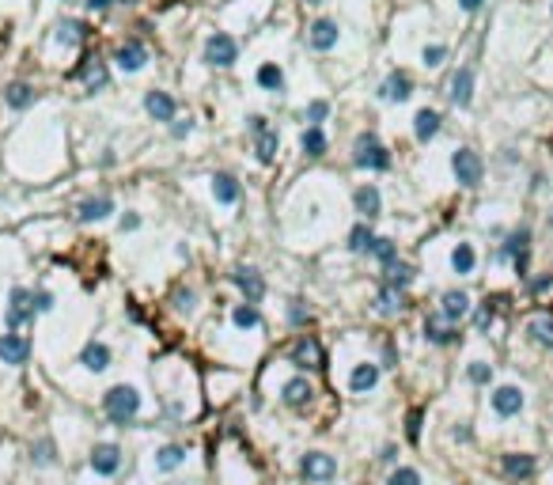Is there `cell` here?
Listing matches in <instances>:
<instances>
[{
  "mask_svg": "<svg viewBox=\"0 0 553 485\" xmlns=\"http://www.w3.org/2000/svg\"><path fill=\"white\" fill-rule=\"evenodd\" d=\"M114 64L121 72H140L148 64V46L140 42V39H129V42H121L118 50H114Z\"/></svg>",
  "mask_w": 553,
  "mask_h": 485,
  "instance_id": "cell-13",
  "label": "cell"
},
{
  "mask_svg": "<svg viewBox=\"0 0 553 485\" xmlns=\"http://www.w3.org/2000/svg\"><path fill=\"white\" fill-rule=\"evenodd\" d=\"M110 4H114V0H88V8H91V12H107Z\"/></svg>",
  "mask_w": 553,
  "mask_h": 485,
  "instance_id": "cell-56",
  "label": "cell"
},
{
  "mask_svg": "<svg viewBox=\"0 0 553 485\" xmlns=\"http://www.w3.org/2000/svg\"><path fill=\"white\" fill-rule=\"evenodd\" d=\"M88 463H91V470H95V474H102V478H114V474L121 470V463H125V455H121V447H118V444L102 440V444L91 447Z\"/></svg>",
  "mask_w": 553,
  "mask_h": 485,
  "instance_id": "cell-10",
  "label": "cell"
},
{
  "mask_svg": "<svg viewBox=\"0 0 553 485\" xmlns=\"http://www.w3.org/2000/svg\"><path fill=\"white\" fill-rule=\"evenodd\" d=\"M439 133V110H417V118H414V137L421 144H428L432 137Z\"/></svg>",
  "mask_w": 553,
  "mask_h": 485,
  "instance_id": "cell-32",
  "label": "cell"
},
{
  "mask_svg": "<svg viewBox=\"0 0 553 485\" xmlns=\"http://www.w3.org/2000/svg\"><path fill=\"white\" fill-rule=\"evenodd\" d=\"M212 198H217L220 205H239V198H243V186H239L235 175H228V171L212 175Z\"/></svg>",
  "mask_w": 553,
  "mask_h": 485,
  "instance_id": "cell-26",
  "label": "cell"
},
{
  "mask_svg": "<svg viewBox=\"0 0 553 485\" xmlns=\"http://www.w3.org/2000/svg\"><path fill=\"white\" fill-rule=\"evenodd\" d=\"M235 61H239V42L231 39L228 31H212L209 39H205V64H212V69H231Z\"/></svg>",
  "mask_w": 553,
  "mask_h": 485,
  "instance_id": "cell-4",
  "label": "cell"
},
{
  "mask_svg": "<svg viewBox=\"0 0 553 485\" xmlns=\"http://www.w3.org/2000/svg\"><path fill=\"white\" fill-rule=\"evenodd\" d=\"M80 364L88 371H107L110 368V345L107 341H88L80 353Z\"/></svg>",
  "mask_w": 553,
  "mask_h": 485,
  "instance_id": "cell-28",
  "label": "cell"
},
{
  "mask_svg": "<svg viewBox=\"0 0 553 485\" xmlns=\"http://www.w3.org/2000/svg\"><path fill=\"white\" fill-rule=\"evenodd\" d=\"M500 474L508 481H527V478H534V455H527V451H508L500 459Z\"/></svg>",
  "mask_w": 553,
  "mask_h": 485,
  "instance_id": "cell-17",
  "label": "cell"
},
{
  "mask_svg": "<svg viewBox=\"0 0 553 485\" xmlns=\"http://www.w3.org/2000/svg\"><path fill=\"white\" fill-rule=\"evenodd\" d=\"M80 80H83V88H88V91H102V88L110 83L107 61H99V57H83V64H80Z\"/></svg>",
  "mask_w": 553,
  "mask_h": 485,
  "instance_id": "cell-25",
  "label": "cell"
},
{
  "mask_svg": "<svg viewBox=\"0 0 553 485\" xmlns=\"http://www.w3.org/2000/svg\"><path fill=\"white\" fill-rule=\"evenodd\" d=\"M144 110H148V118H156V121H175V114H178V102H175L171 91H159V88H152V91L144 95Z\"/></svg>",
  "mask_w": 553,
  "mask_h": 485,
  "instance_id": "cell-18",
  "label": "cell"
},
{
  "mask_svg": "<svg viewBox=\"0 0 553 485\" xmlns=\"http://www.w3.org/2000/svg\"><path fill=\"white\" fill-rule=\"evenodd\" d=\"M439 319L444 322H451V326H458L466 319V315H470V296L466 292H458V288H451V292H444L439 296Z\"/></svg>",
  "mask_w": 553,
  "mask_h": 485,
  "instance_id": "cell-16",
  "label": "cell"
},
{
  "mask_svg": "<svg viewBox=\"0 0 553 485\" xmlns=\"http://www.w3.org/2000/svg\"><path fill=\"white\" fill-rule=\"evenodd\" d=\"M288 322H292V326H307V322H311V311H307L303 300H292V307H288Z\"/></svg>",
  "mask_w": 553,
  "mask_h": 485,
  "instance_id": "cell-48",
  "label": "cell"
},
{
  "mask_svg": "<svg viewBox=\"0 0 553 485\" xmlns=\"http://www.w3.org/2000/svg\"><path fill=\"white\" fill-rule=\"evenodd\" d=\"M376 387H379V364H371V360L356 364L353 376H349V390H353V395H368V390H376Z\"/></svg>",
  "mask_w": 553,
  "mask_h": 485,
  "instance_id": "cell-22",
  "label": "cell"
},
{
  "mask_svg": "<svg viewBox=\"0 0 553 485\" xmlns=\"http://www.w3.org/2000/svg\"><path fill=\"white\" fill-rule=\"evenodd\" d=\"M353 163L360 171H390V152L387 144H379L376 133H360L353 144Z\"/></svg>",
  "mask_w": 553,
  "mask_h": 485,
  "instance_id": "cell-2",
  "label": "cell"
},
{
  "mask_svg": "<svg viewBox=\"0 0 553 485\" xmlns=\"http://www.w3.org/2000/svg\"><path fill=\"white\" fill-rule=\"evenodd\" d=\"M231 326H235V330H258V326H261V315H258V307L243 300V303L235 307V311H231Z\"/></svg>",
  "mask_w": 553,
  "mask_h": 485,
  "instance_id": "cell-39",
  "label": "cell"
},
{
  "mask_svg": "<svg viewBox=\"0 0 553 485\" xmlns=\"http://www.w3.org/2000/svg\"><path fill=\"white\" fill-rule=\"evenodd\" d=\"M175 303L190 311V307H193V292H190V288H178V292H175Z\"/></svg>",
  "mask_w": 553,
  "mask_h": 485,
  "instance_id": "cell-54",
  "label": "cell"
},
{
  "mask_svg": "<svg viewBox=\"0 0 553 485\" xmlns=\"http://www.w3.org/2000/svg\"><path fill=\"white\" fill-rule=\"evenodd\" d=\"M451 436H455V440H463V444H466V440H470V428H466V425H463V428H455V432H451Z\"/></svg>",
  "mask_w": 553,
  "mask_h": 485,
  "instance_id": "cell-58",
  "label": "cell"
},
{
  "mask_svg": "<svg viewBox=\"0 0 553 485\" xmlns=\"http://www.w3.org/2000/svg\"><path fill=\"white\" fill-rule=\"evenodd\" d=\"M31 463H34V466H53V463H57V444H53L50 436L34 440V444H31Z\"/></svg>",
  "mask_w": 553,
  "mask_h": 485,
  "instance_id": "cell-41",
  "label": "cell"
},
{
  "mask_svg": "<svg viewBox=\"0 0 553 485\" xmlns=\"http://www.w3.org/2000/svg\"><path fill=\"white\" fill-rule=\"evenodd\" d=\"M444 61H447V46L444 42H432V46L421 50V64H425V69H439Z\"/></svg>",
  "mask_w": 553,
  "mask_h": 485,
  "instance_id": "cell-45",
  "label": "cell"
},
{
  "mask_svg": "<svg viewBox=\"0 0 553 485\" xmlns=\"http://www.w3.org/2000/svg\"><path fill=\"white\" fill-rule=\"evenodd\" d=\"M288 360H292L299 371H318L326 364V353H322V345H318V338L299 334V338L292 341V349H288Z\"/></svg>",
  "mask_w": 553,
  "mask_h": 485,
  "instance_id": "cell-6",
  "label": "cell"
},
{
  "mask_svg": "<svg viewBox=\"0 0 553 485\" xmlns=\"http://www.w3.org/2000/svg\"><path fill=\"white\" fill-rule=\"evenodd\" d=\"M371 242H376V231H371L368 220H360V224L349 231V250H356V254H368Z\"/></svg>",
  "mask_w": 553,
  "mask_h": 485,
  "instance_id": "cell-42",
  "label": "cell"
},
{
  "mask_svg": "<svg viewBox=\"0 0 553 485\" xmlns=\"http://www.w3.org/2000/svg\"><path fill=\"white\" fill-rule=\"evenodd\" d=\"M34 99H39V95H34V88H31V83H23V80H15V83H8V88H4V102L12 110L34 107Z\"/></svg>",
  "mask_w": 553,
  "mask_h": 485,
  "instance_id": "cell-33",
  "label": "cell"
},
{
  "mask_svg": "<svg viewBox=\"0 0 553 485\" xmlns=\"http://www.w3.org/2000/svg\"><path fill=\"white\" fill-rule=\"evenodd\" d=\"M414 266L409 262H395V266H387V281L383 285H390V288H398V292H406L409 285H414Z\"/></svg>",
  "mask_w": 553,
  "mask_h": 485,
  "instance_id": "cell-40",
  "label": "cell"
},
{
  "mask_svg": "<svg viewBox=\"0 0 553 485\" xmlns=\"http://www.w3.org/2000/svg\"><path fill=\"white\" fill-rule=\"evenodd\" d=\"M546 288H553V273H542L531 281V292H546Z\"/></svg>",
  "mask_w": 553,
  "mask_h": 485,
  "instance_id": "cell-52",
  "label": "cell"
},
{
  "mask_svg": "<svg viewBox=\"0 0 553 485\" xmlns=\"http://www.w3.org/2000/svg\"><path fill=\"white\" fill-rule=\"evenodd\" d=\"M409 95H414V76H409L406 69H395L387 80L379 83V99L383 102H406Z\"/></svg>",
  "mask_w": 553,
  "mask_h": 485,
  "instance_id": "cell-14",
  "label": "cell"
},
{
  "mask_svg": "<svg viewBox=\"0 0 553 485\" xmlns=\"http://www.w3.org/2000/svg\"><path fill=\"white\" fill-rule=\"evenodd\" d=\"M368 254L376 258V262L387 269V266H395L398 262V242L395 239H383V235H376V242L368 247Z\"/></svg>",
  "mask_w": 553,
  "mask_h": 485,
  "instance_id": "cell-38",
  "label": "cell"
},
{
  "mask_svg": "<svg viewBox=\"0 0 553 485\" xmlns=\"http://www.w3.org/2000/svg\"><path fill=\"white\" fill-rule=\"evenodd\" d=\"M258 88L269 91V95H285V72H280L277 61H261L258 64Z\"/></svg>",
  "mask_w": 553,
  "mask_h": 485,
  "instance_id": "cell-30",
  "label": "cell"
},
{
  "mask_svg": "<svg viewBox=\"0 0 553 485\" xmlns=\"http://www.w3.org/2000/svg\"><path fill=\"white\" fill-rule=\"evenodd\" d=\"M466 376H470L474 387H489V383H493V364H489V360H470Z\"/></svg>",
  "mask_w": 553,
  "mask_h": 485,
  "instance_id": "cell-43",
  "label": "cell"
},
{
  "mask_svg": "<svg viewBox=\"0 0 553 485\" xmlns=\"http://www.w3.org/2000/svg\"><path fill=\"white\" fill-rule=\"evenodd\" d=\"M0 360L12 364V368L27 364V360H31V341H27L23 334H15V330L0 334Z\"/></svg>",
  "mask_w": 553,
  "mask_h": 485,
  "instance_id": "cell-15",
  "label": "cell"
},
{
  "mask_svg": "<svg viewBox=\"0 0 553 485\" xmlns=\"http://www.w3.org/2000/svg\"><path fill=\"white\" fill-rule=\"evenodd\" d=\"M353 201H356V212H360V220H368V224L383 212V198H379V190H376L371 182L360 186V190L353 193Z\"/></svg>",
  "mask_w": 553,
  "mask_h": 485,
  "instance_id": "cell-24",
  "label": "cell"
},
{
  "mask_svg": "<svg viewBox=\"0 0 553 485\" xmlns=\"http://www.w3.org/2000/svg\"><path fill=\"white\" fill-rule=\"evenodd\" d=\"M527 250H531V228H515L504 235V247L496 250V258H500V262H515V258L527 254Z\"/></svg>",
  "mask_w": 553,
  "mask_h": 485,
  "instance_id": "cell-23",
  "label": "cell"
},
{
  "mask_svg": "<svg viewBox=\"0 0 553 485\" xmlns=\"http://www.w3.org/2000/svg\"><path fill=\"white\" fill-rule=\"evenodd\" d=\"M299 474L315 485H326V481L337 478V459L330 451H307L303 459H299Z\"/></svg>",
  "mask_w": 553,
  "mask_h": 485,
  "instance_id": "cell-7",
  "label": "cell"
},
{
  "mask_svg": "<svg viewBox=\"0 0 553 485\" xmlns=\"http://www.w3.org/2000/svg\"><path fill=\"white\" fill-rule=\"evenodd\" d=\"M527 334L538 345H546V349H553V315L549 311H538L534 319L527 322Z\"/></svg>",
  "mask_w": 553,
  "mask_h": 485,
  "instance_id": "cell-35",
  "label": "cell"
},
{
  "mask_svg": "<svg viewBox=\"0 0 553 485\" xmlns=\"http://www.w3.org/2000/svg\"><path fill=\"white\" fill-rule=\"evenodd\" d=\"M247 125H250V137H254V156H258V163H273L277 160V152H280V137H277V129L269 125L261 114H250L247 118Z\"/></svg>",
  "mask_w": 553,
  "mask_h": 485,
  "instance_id": "cell-3",
  "label": "cell"
},
{
  "mask_svg": "<svg viewBox=\"0 0 553 485\" xmlns=\"http://www.w3.org/2000/svg\"><path fill=\"white\" fill-rule=\"evenodd\" d=\"M379 459H383V463H398V447H395V444H387V447H383V455H379Z\"/></svg>",
  "mask_w": 553,
  "mask_h": 485,
  "instance_id": "cell-55",
  "label": "cell"
},
{
  "mask_svg": "<svg viewBox=\"0 0 553 485\" xmlns=\"http://www.w3.org/2000/svg\"><path fill=\"white\" fill-rule=\"evenodd\" d=\"M102 414H107L110 425H133L137 414H140V390L129 387V383H118L102 395Z\"/></svg>",
  "mask_w": 553,
  "mask_h": 485,
  "instance_id": "cell-1",
  "label": "cell"
},
{
  "mask_svg": "<svg viewBox=\"0 0 553 485\" xmlns=\"http://www.w3.org/2000/svg\"><path fill=\"white\" fill-rule=\"evenodd\" d=\"M474 266H477L474 247H470V242H458V247L451 250V269H455L458 277H470V273H474Z\"/></svg>",
  "mask_w": 553,
  "mask_h": 485,
  "instance_id": "cell-37",
  "label": "cell"
},
{
  "mask_svg": "<svg viewBox=\"0 0 553 485\" xmlns=\"http://www.w3.org/2000/svg\"><path fill=\"white\" fill-rule=\"evenodd\" d=\"M190 133H193V121L190 118H186V121H171V137H175V141H186Z\"/></svg>",
  "mask_w": 553,
  "mask_h": 485,
  "instance_id": "cell-51",
  "label": "cell"
},
{
  "mask_svg": "<svg viewBox=\"0 0 553 485\" xmlns=\"http://www.w3.org/2000/svg\"><path fill=\"white\" fill-rule=\"evenodd\" d=\"M549 224H553V217H549Z\"/></svg>",
  "mask_w": 553,
  "mask_h": 485,
  "instance_id": "cell-60",
  "label": "cell"
},
{
  "mask_svg": "<svg viewBox=\"0 0 553 485\" xmlns=\"http://www.w3.org/2000/svg\"><path fill=\"white\" fill-rule=\"evenodd\" d=\"M34 303H31V288H23V285H15L12 288V296H8V315H4V322H8V330H23L27 322H34Z\"/></svg>",
  "mask_w": 553,
  "mask_h": 485,
  "instance_id": "cell-8",
  "label": "cell"
},
{
  "mask_svg": "<svg viewBox=\"0 0 553 485\" xmlns=\"http://www.w3.org/2000/svg\"><path fill=\"white\" fill-rule=\"evenodd\" d=\"M31 303H34V311H53V292L39 288V292H31Z\"/></svg>",
  "mask_w": 553,
  "mask_h": 485,
  "instance_id": "cell-50",
  "label": "cell"
},
{
  "mask_svg": "<svg viewBox=\"0 0 553 485\" xmlns=\"http://www.w3.org/2000/svg\"><path fill=\"white\" fill-rule=\"evenodd\" d=\"M402 307H406V292L383 285L379 296H376V315H383V319H395V315H402Z\"/></svg>",
  "mask_w": 553,
  "mask_h": 485,
  "instance_id": "cell-27",
  "label": "cell"
},
{
  "mask_svg": "<svg viewBox=\"0 0 553 485\" xmlns=\"http://www.w3.org/2000/svg\"><path fill=\"white\" fill-rule=\"evenodd\" d=\"M280 402L292 406V409H307L315 402V383L307 376H292L285 387H280Z\"/></svg>",
  "mask_w": 553,
  "mask_h": 485,
  "instance_id": "cell-11",
  "label": "cell"
},
{
  "mask_svg": "<svg viewBox=\"0 0 553 485\" xmlns=\"http://www.w3.org/2000/svg\"><path fill=\"white\" fill-rule=\"evenodd\" d=\"M482 4H485V0H458V8H463V12H477Z\"/></svg>",
  "mask_w": 553,
  "mask_h": 485,
  "instance_id": "cell-57",
  "label": "cell"
},
{
  "mask_svg": "<svg viewBox=\"0 0 553 485\" xmlns=\"http://www.w3.org/2000/svg\"><path fill=\"white\" fill-rule=\"evenodd\" d=\"M110 212H114V198H110V193H99V198L80 201L76 217H80V224H95V220H107Z\"/></svg>",
  "mask_w": 553,
  "mask_h": 485,
  "instance_id": "cell-21",
  "label": "cell"
},
{
  "mask_svg": "<svg viewBox=\"0 0 553 485\" xmlns=\"http://www.w3.org/2000/svg\"><path fill=\"white\" fill-rule=\"evenodd\" d=\"M337 39H341V27H337L334 20H315L311 27H307V46H311L315 53H330Z\"/></svg>",
  "mask_w": 553,
  "mask_h": 485,
  "instance_id": "cell-12",
  "label": "cell"
},
{
  "mask_svg": "<svg viewBox=\"0 0 553 485\" xmlns=\"http://www.w3.org/2000/svg\"><path fill=\"white\" fill-rule=\"evenodd\" d=\"M53 39H57V46H80L83 39H88V27H83L80 20H64V23H57Z\"/></svg>",
  "mask_w": 553,
  "mask_h": 485,
  "instance_id": "cell-36",
  "label": "cell"
},
{
  "mask_svg": "<svg viewBox=\"0 0 553 485\" xmlns=\"http://www.w3.org/2000/svg\"><path fill=\"white\" fill-rule=\"evenodd\" d=\"M493 322H496V300H485V303H482V311L474 315V326H477V334H485Z\"/></svg>",
  "mask_w": 553,
  "mask_h": 485,
  "instance_id": "cell-46",
  "label": "cell"
},
{
  "mask_svg": "<svg viewBox=\"0 0 553 485\" xmlns=\"http://www.w3.org/2000/svg\"><path fill=\"white\" fill-rule=\"evenodd\" d=\"M326 114H330V102L326 99H315L311 107H307V121H311V125H322Z\"/></svg>",
  "mask_w": 553,
  "mask_h": 485,
  "instance_id": "cell-49",
  "label": "cell"
},
{
  "mask_svg": "<svg viewBox=\"0 0 553 485\" xmlns=\"http://www.w3.org/2000/svg\"><path fill=\"white\" fill-rule=\"evenodd\" d=\"M451 171H455V182H458V186L474 190V186L482 182V175H485V163H482V156H477L474 148H455Z\"/></svg>",
  "mask_w": 553,
  "mask_h": 485,
  "instance_id": "cell-5",
  "label": "cell"
},
{
  "mask_svg": "<svg viewBox=\"0 0 553 485\" xmlns=\"http://www.w3.org/2000/svg\"><path fill=\"white\" fill-rule=\"evenodd\" d=\"M451 102L455 107H470V99H474V69H458L455 76H451Z\"/></svg>",
  "mask_w": 553,
  "mask_h": 485,
  "instance_id": "cell-29",
  "label": "cell"
},
{
  "mask_svg": "<svg viewBox=\"0 0 553 485\" xmlns=\"http://www.w3.org/2000/svg\"><path fill=\"white\" fill-rule=\"evenodd\" d=\"M231 281H235V288L243 296H247V303H258L261 296H266V277L258 273V269H250V266H243L231 273Z\"/></svg>",
  "mask_w": 553,
  "mask_h": 485,
  "instance_id": "cell-19",
  "label": "cell"
},
{
  "mask_svg": "<svg viewBox=\"0 0 553 485\" xmlns=\"http://www.w3.org/2000/svg\"><path fill=\"white\" fill-rule=\"evenodd\" d=\"M299 148H303V156H311V160H318V156H326V148H330V141H326L322 125H307V129H303V137H299Z\"/></svg>",
  "mask_w": 553,
  "mask_h": 485,
  "instance_id": "cell-34",
  "label": "cell"
},
{
  "mask_svg": "<svg viewBox=\"0 0 553 485\" xmlns=\"http://www.w3.org/2000/svg\"><path fill=\"white\" fill-rule=\"evenodd\" d=\"M387 485H425V481H421L417 466H395V470H390V478H387Z\"/></svg>",
  "mask_w": 553,
  "mask_h": 485,
  "instance_id": "cell-44",
  "label": "cell"
},
{
  "mask_svg": "<svg viewBox=\"0 0 553 485\" xmlns=\"http://www.w3.org/2000/svg\"><path fill=\"white\" fill-rule=\"evenodd\" d=\"M421 421H425V414H421V409H409V414H406V436H409V444L421 440Z\"/></svg>",
  "mask_w": 553,
  "mask_h": 485,
  "instance_id": "cell-47",
  "label": "cell"
},
{
  "mask_svg": "<svg viewBox=\"0 0 553 485\" xmlns=\"http://www.w3.org/2000/svg\"><path fill=\"white\" fill-rule=\"evenodd\" d=\"M303 4H322V0H303Z\"/></svg>",
  "mask_w": 553,
  "mask_h": 485,
  "instance_id": "cell-59",
  "label": "cell"
},
{
  "mask_svg": "<svg viewBox=\"0 0 553 485\" xmlns=\"http://www.w3.org/2000/svg\"><path fill=\"white\" fill-rule=\"evenodd\" d=\"M425 341H428V345H439V349H447V345L458 341V326L444 322L439 315H428V319H425Z\"/></svg>",
  "mask_w": 553,
  "mask_h": 485,
  "instance_id": "cell-20",
  "label": "cell"
},
{
  "mask_svg": "<svg viewBox=\"0 0 553 485\" xmlns=\"http://www.w3.org/2000/svg\"><path fill=\"white\" fill-rule=\"evenodd\" d=\"M118 228H121V231H137V228H140V217H137V212H125V217L118 220Z\"/></svg>",
  "mask_w": 553,
  "mask_h": 485,
  "instance_id": "cell-53",
  "label": "cell"
},
{
  "mask_svg": "<svg viewBox=\"0 0 553 485\" xmlns=\"http://www.w3.org/2000/svg\"><path fill=\"white\" fill-rule=\"evenodd\" d=\"M152 459H156V470H163V474H167V470H178V466H186L190 451H186L182 444H163V447H159V451L152 455Z\"/></svg>",
  "mask_w": 553,
  "mask_h": 485,
  "instance_id": "cell-31",
  "label": "cell"
},
{
  "mask_svg": "<svg viewBox=\"0 0 553 485\" xmlns=\"http://www.w3.org/2000/svg\"><path fill=\"white\" fill-rule=\"evenodd\" d=\"M493 414L500 417V421H512V417H519L523 409H527V395H523L519 387H512V383H504V387H496L493 390Z\"/></svg>",
  "mask_w": 553,
  "mask_h": 485,
  "instance_id": "cell-9",
  "label": "cell"
}]
</instances>
